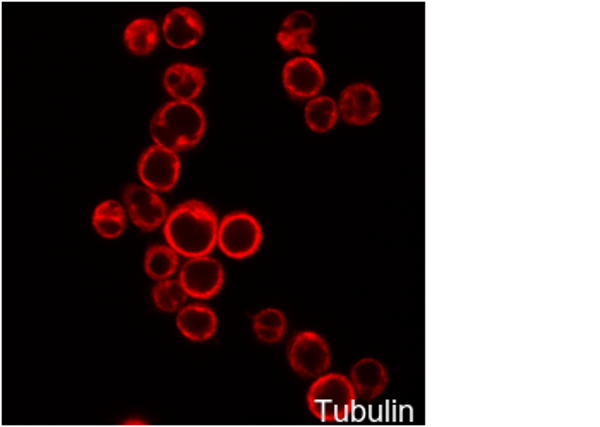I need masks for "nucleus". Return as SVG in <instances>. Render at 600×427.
<instances>
[{
	"label": "nucleus",
	"instance_id": "obj_12",
	"mask_svg": "<svg viewBox=\"0 0 600 427\" xmlns=\"http://www.w3.org/2000/svg\"><path fill=\"white\" fill-rule=\"evenodd\" d=\"M316 30V21L311 13L297 9L283 19L276 33V42L290 54L314 55L316 47L311 43V35Z\"/></svg>",
	"mask_w": 600,
	"mask_h": 427
},
{
	"label": "nucleus",
	"instance_id": "obj_2",
	"mask_svg": "<svg viewBox=\"0 0 600 427\" xmlns=\"http://www.w3.org/2000/svg\"><path fill=\"white\" fill-rule=\"evenodd\" d=\"M151 138L167 150L187 151L198 145L206 133V115L194 102L165 103L151 119Z\"/></svg>",
	"mask_w": 600,
	"mask_h": 427
},
{
	"label": "nucleus",
	"instance_id": "obj_7",
	"mask_svg": "<svg viewBox=\"0 0 600 427\" xmlns=\"http://www.w3.org/2000/svg\"><path fill=\"white\" fill-rule=\"evenodd\" d=\"M179 282L189 297L198 301H210L220 294L225 283V270L218 259L206 256L187 258L180 270Z\"/></svg>",
	"mask_w": 600,
	"mask_h": 427
},
{
	"label": "nucleus",
	"instance_id": "obj_20",
	"mask_svg": "<svg viewBox=\"0 0 600 427\" xmlns=\"http://www.w3.org/2000/svg\"><path fill=\"white\" fill-rule=\"evenodd\" d=\"M151 299H153L156 309L172 314L177 313L180 307L186 304L187 292L179 280L167 278V280H160L156 283L151 290Z\"/></svg>",
	"mask_w": 600,
	"mask_h": 427
},
{
	"label": "nucleus",
	"instance_id": "obj_14",
	"mask_svg": "<svg viewBox=\"0 0 600 427\" xmlns=\"http://www.w3.org/2000/svg\"><path fill=\"white\" fill-rule=\"evenodd\" d=\"M175 325L179 328L180 335L186 337L191 342H206L211 337H215L216 328H218V318L215 311L206 304L194 302V304H184L177 311Z\"/></svg>",
	"mask_w": 600,
	"mask_h": 427
},
{
	"label": "nucleus",
	"instance_id": "obj_19",
	"mask_svg": "<svg viewBox=\"0 0 600 427\" xmlns=\"http://www.w3.org/2000/svg\"><path fill=\"white\" fill-rule=\"evenodd\" d=\"M179 254L175 253L170 246L155 244L146 251L144 256V271L151 280H167L174 277L175 271L179 270Z\"/></svg>",
	"mask_w": 600,
	"mask_h": 427
},
{
	"label": "nucleus",
	"instance_id": "obj_22",
	"mask_svg": "<svg viewBox=\"0 0 600 427\" xmlns=\"http://www.w3.org/2000/svg\"><path fill=\"white\" fill-rule=\"evenodd\" d=\"M252 331H254V335H256L259 342L268 343V345L280 342L283 335H285V331L275 330V328H264V326H252Z\"/></svg>",
	"mask_w": 600,
	"mask_h": 427
},
{
	"label": "nucleus",
	"instance_id": "obj_3",
	"mask_svg": "<svg viewBox=\"0 0 600 427\" xmlns=\"http://www.w3.org/2000/svg\"><path fill=\"white\" fill-rule=\"evenodd\" d=\"M357 395L348 376L324 373L307 391V407L324 424H342L354 414Z\"/></svg>",
	"mask_w": 600,
	"mask_h": 427
},
{
	"label": "nucleus",
	"instance_id": "obj_9",
	"mask_svg": "<svg viewBox=\"0 0 600 427\" xmlns=\"http://www.w3.org/2000/svg\"><path fill=\"white\" fill-rule=\"evenodd\" d=\"M336 105L340 119L348 126H369L381 112L379 93L369 83H352L343 88Z\"/></svg>",
	"mask_w": 600,
	"mask_h": 427
},
{
	"label": "nucleus",
	"instance_id": "obj_21",
	"mask_svg": "<svg viewBox=\"0 0 600 427\" xmlns=\"http://www.w3.org/2000/svg\"><path fill=\"white\" fill-rule=\"evenodd\" d=\"M252 326H264V328H275V330L287 331V318L280 309L275 307H268L259 311L254 318H252Z\"/></svg>",
	"mask_w": 600,
	"mask_h": 427
},
{
	"label": "nucleus",
	"instance_id": "obj_11",
	"mask_svg": "<svg viewBox=\"0 0 600 427\" xmlns=\"http://www.w3.org/2000/svg\"><path fill=\"white\" fill-rule=\"evenodd\" d=\"M163 40L177 50L192 49L204 35L201 14L192 7L180 6L168 11L162 23Z\"/></svg>",
	"mask_w": 600,
	"mask_h": 427
},
{
	"label": "nucleus",
	"instance_id": "obj_10",
	"mask_svg": "<svg viewBox=\"0 0 600 427\" xmlns=\"http://www.w3.org/2000/svg\"><path fill=\"white\" fill-rule=\"evenodd\" d=\"M323 67L311 55L294 57L283 66L282 83L287 95L294 100H309L323 90Z\"/></svg>",
	"mask_w": 600,
	"mask_h": 427
},
{
	"label": "nucleus",
	"instance_id": "obj_1",
	"mask_svg": "<svg viewBox=\"0 0 600 427\" xmlns=\"http://www.w3.org/2000/svg\"><path fill=\"white\" fill-rule=\"evenodd\" d=\"M218 217L211 206L199 199H189L175 206L163 223L168 246L184 258L210 254L216 246Z\"/></svg>",
	"mask_w": 600,
	"mask_h": 427
},
{
	"label": "nucleus",
	"instance_id": "obj_4",
	"mask_svg": "<svg viewBox=\"0 0 600 427\" xmlns=\"http://www.w3.org/2000/svg\"><path fill=\"white\" fill-rule=\"evenodd\" d=\"M263 244V229L258 218L247 211L228 213L218 222L216 246L227 258L247 259L258 253Z\"/></svg>",
	"mask_w": 600,
	"mask_h": 427
},
{
	"label": "nucleus",
	"instance_id": "obj_15",
	"mask_svg": "<svg viewBox=\"0 0 600 427\" xmlns=\"http://www.w3.org/2000/svg\"><path fill=\"white\" fill-rule=\"evenodd\" d=\"M348 379L354 386L355 395L366 402H371V400H376L379 395H383L386 390L388 371L378 359L364 357L352 366Z\"/></svg>",
	"mask_w": 600,
	"mask_h": 427
},
{
	"label": "nucleus",
	"instance_id": "obj_13",
	"mask_svg": "<svg viewBox=\"0 0 600 427\" xmlns=\"http://www.w3.org/2000/svg\"><path fill=\"white\" fill-rule=\"evenodd\" d=\"M206 76L204 69L186 62H177L167 67L163 74V88L170 97L179 102H194L201 95Z\"/></svg>",
	"mask_w": 600,
	"mask_h": 427
},
{
	"label": "nucleus",
	"instance_id": "obj_17",
	"mask_svg": "<svg viewBox=\"0 0 600 427\" xmlns=\"http://www.w3.org/2000/svg\"><path fill=\"white\" fill-rule=\"evenodd\" d=\"M160 40V28L155 19L136 18L124 30V45L132 55L146 57L156 49Z\"/></svg>",
	"mask_w": 600,
	"mask_h": 427
},
{
	"label": "nucleus",
	"instance_id": "obj_16",
	"mask_svg": "<svg viewBox=\"0 0 600 427\" xmlns=\"http://www.w3.org/2000/svg\"><path fill=\"white\" fill-rule=\"evenodd\" d=\"M127 211L115 199H107L96 206L91 215V223L96 234L103 239H117L127 227Z\"/></svg>",
	"mask_w": 600,
	"mask_h": 427
},
{
	"label": "nucleus",
	"instance_id": "obj_5",
	"mask_svg": "<svg viewBox=\"0 0 600 427\" xmlns=\"http://www.w3.org/2000/svg\"><path fill=\"white\" fill-rule=\"evenodd\" d=\"M287 359L297 376L316 379L330 369V345L316 331H299L288 343Z\"/></svg>",
	"mask_w": 600,
	"mask_h": 427
},
{
	"label": "nucleus",
	"instance_id": "obj_8",
	"mask_svg": "<svg viewBox=\"0 0 600 427\" xmlns=\"http://www.w3.org/2000/svg\"><path fill=\"white\" fill-rule=\"evenodd\" d=\"M124 208L131 222L143 232H155L167 220V206L160 194L146 186L127 184L122 193Z\"/></svg>",
	"mask_w": 600,
	"mask_h": 427
},
{
	"label": "nucleus",
	"instance_id": "obj_23",
	"mask_svg": "<svg viewBox=\"0 0 600 427\" xmlns=\"http://www.w3.org/2000/svg\"><path fill=\"white\" fill-rule=\"evenodd\" d=\"M124 424H127V426H144L146 421H136V419H131V421L124 422Z\"/></svg>",
	"mask_w": 600,
	"mask_h": 427
},
{
	"label": "nucleus",
	"instance_id": "obj_18",
	"mask_svg": "<svg viewBox=\"0 0 600 427\" xmlns=\"http://www.w3.org/2000/svg\"><path fill=\"white\" fill-rule=\"evenodd\" d=\"M340 119L338 105L335 100L326 95H316L309 98L304 109V121L312 133L324 134L331 131Z\"/></svg>",
	"mask_w": 600,
	"mask_h": 427
},
{
	"label": "nucleus",
	"instance_id": "obj_6",
	"mask_svg": "<svg viewBox=\"0 0 600 427\" xmlns=\"http://www.w3.org/2000/svg\"><path fill=\"white\" fill-rule=\"evenodd\" d=\"M139 181L155 193L172 191L180 177V158L175 151L151 145L143 151L138 162Z\"/></svg>",
	"mask_w": 600,
	"mask_h": 427
}]
</instances>
